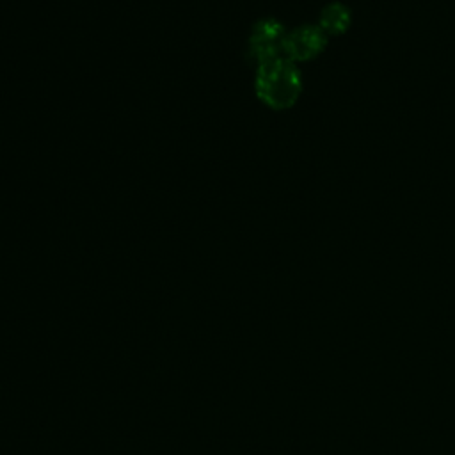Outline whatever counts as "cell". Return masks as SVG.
Listing matches in <instances>:
<instances>
[{"label":"cell","mask_w":455,"mask_h":455,"mask_svg":"<svg viewBox=\"0 0 455 455\" xmlns=\"http://www.w3.org/2000/svg\"><path fill=\"white\" fill-rule=\"evenodd\" d=\"M254 92L258 100L272 110L291 108L302 92L299 66L283 55L258 64Z\"/></svg>","instance_id":"1"},{"label":"cell","mask_w":455,"mask_h":455,"mask_svg":"<svg viewBox=\"0 0 455 455\" xmlns=\"http://www.w3.org/2000/svg\"><path fill=\"white\" fill-rule=\"evenodd\" d=\"M284 36H286V28L281 21L274 18L258 20L252 25V30L249 34V43H247V52L251 60H254L258 66L274 57H281Z\"/></svg>","instance_id":"2"},{"label":"cell","mask_w":455,"mask_h":455,"mask_svg":"<svg viewBox=\"0 0 455 455\" xmlns=\"http://www.w3.org/2000/svg\"><path fill=\"white\" fill-rule=\"evenodd\" d=\"M327 36L318 25H300L291 30H286L283 41V57L291 62H307L318 57L327 46Z\"/></svg>","instance_id":"3"},{"label":"cell","mask_w":455,"mask_h":455,"mask_svg":"<svg viewBox=\"0 0 455 455\" xmlns=\"http://www.w3.org/2000/svg\"><path fill=\"white\" fill-rule=\"evenodd\" d=\"M316 25L327 37L341 36L350 27V11L343 4L332 2L322 9Z\"/></svg>","instance_id":"4"}]
</instances>
